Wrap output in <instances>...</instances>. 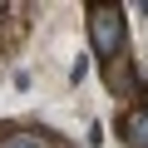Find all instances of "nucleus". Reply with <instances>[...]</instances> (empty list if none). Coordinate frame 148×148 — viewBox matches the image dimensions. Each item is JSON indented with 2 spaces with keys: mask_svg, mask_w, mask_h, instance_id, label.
<instances>
[{
  "mask_svg": "<svg viewBox=\"0 0 148 148\" xmlns=\"http://www.w3.org/2000/svg\"><path fill=\"white\" fill-rule=\"evenodd\" d=\"M89 40L99 59H119L123 49V10L119 5H89Z\"/></svg>",
  "mask_w": 148,
  "mask_h": 148,
  "instance_id": "1",
  "label": "nucleus"
},
{
  "mask_svg": "<svg viewBox=\"0 0 148 148\" xmlns=\"http://www.w3.org/2000/svg\"><path fill=\"white\" fill-rule=\"evenodd\" d=\"M0 148H40V133H5Z\"/></svg>",
  "mask_w": 148,
  "mask_h": 148,
  "instance_id": "4",
  "label": "nucleus"
},
{
  "mask_svg": "<svg viewBox=\"0 0 148 148\" xmlns=\"http://www.w3.org/2000/svg\"><path fill=\"white\" fill-rule=\"evenodd\" d=\"M123 143L128 148H148V109H128L123 114Z\"/></svg>",
  "mask_w": 148,
  "mask_h": 148,
  "instance_id": "2",
  "label": "nucleus"
},
{
  "mask_svg": "<svg viewBox=\"0 0 148 148\" xmlns=\"http://www.w3.org/2000/svg\"><path fill=\"white\" fill-rule=\"evenodd\" d=\"M104 79H109L114 94H133V74H128L123 59H109V64H104Z\"/></svg>",
  "mask_w": 148,
  "mask_h": 148,
  "instance_id": "3",
  "label": "nucleus"
}]
</instances>
